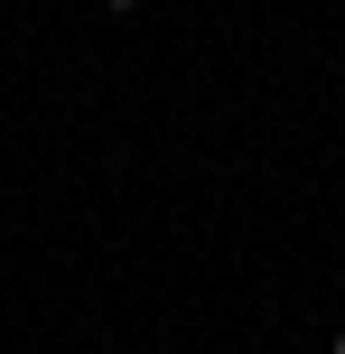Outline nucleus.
I'll list each match as a JSON object with an SVG mask.
<instances>
[{
	"label": "nucleus",
	"mask_w": 345,
	"mask_h": 354,
	"mask_svg": "<svg viewBox=\"0 0 345 354\" xmlns=\"http://www.w3.org/2000/svg\"><path fill=\"white\" fill-rule=\"evenodd\" d=\"M103 10H140V0H103Z\"/></svg>",
	"instance_id": "nucleus-1"
},
{
	"label": "nucleus",
	"mask_w": 345,
	"mask_h": 354,
	"mask_svg": "<svg viewBox=\"0 0 345 354\" xmlns=\"http://www.w3.org/2000/svg\"><path fill=\"white\" fill-rule=\"evenodd\" d=\"M327 354H345V336H336V345H327Z\"/></svg>",
	"instance_id": "nucleus-2"
}]
</instances>
